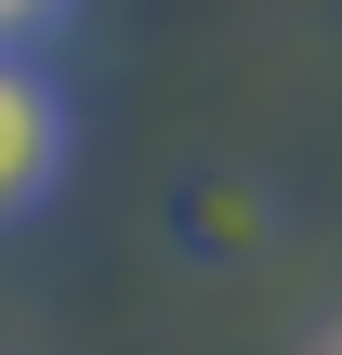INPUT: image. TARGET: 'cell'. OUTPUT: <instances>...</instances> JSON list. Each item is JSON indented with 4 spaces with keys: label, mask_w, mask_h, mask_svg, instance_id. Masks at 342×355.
I'll list each match as a JSON object with an SVG mask.
<instances>
[{
    "label": "cell",
    "mask_w": 342,
    "mask_h": 355,
    "mask_svg": "<svg viewBox=\"0 0 342 355\" xmlns=\"http://www.w3.org/2000/svg\"><path fill=\"white\" fill-rule=\"evenodd\" d=\"M53 184H66V92H53L26 53H0V224L40 211Z\"/></svg>",
    "instance_id": "1"
},
{
    "label": "cell",
    "mask_w": 342,
    "mask_h": 355,
    "mask_svg": "<svg viewBox=\"0 0 342 355\" xmlns=\"http://www.w3.org/2000/svg\"><path fill=\"white\" fill-rule=\"evenodd\" d=\"M53 13H66V0H0V53H13L26 26H53Z\"/></svg>",
    "instance_id": "2"
}]
</instances>
